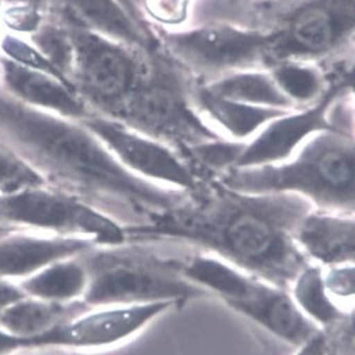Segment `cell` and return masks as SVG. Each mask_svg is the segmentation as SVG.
<instances>
[{
    "label": "cell",
    "instance_id": "d6a6232c",
    "mask_svg": "<svg viewBox=\"0 0 355 355\" xmlns=\"http://www.w3.org/2000/svg\"><path fill=\"white\" fill-rule=\"evenodd\" d=\"M62 351L52 350V349H32V350L24 351L18 355H61Z\"/></svg>",
    "mask_w": 355,
    "mask_h": 355
},
{
    "label": "cell",
    "instance_id": "5bb4252c",
    "mask_svg": "<svg viewBox=\"0 0 355 355\" xmlns=\"http://www.w3.org/2000/svg\"><path fill=\"white\" fill-rule=\"evenodd\" d=\"M61 18L132 48L150 53L156 40L125 0H58Z\"/></svg>",
    "mask_w": 355,
    "mask_h": 355
},
{
    "label": "cell",
    "instance_id": "3957f363",
    "mask_svg": "<svg viewBox=\"0 0 355 355\" xmlns=\"http://www.w3.org/2000/svg\"><path fill=\"white\" fill-rule=\"evenodd\" d=\"M219 181L234 191L286 193L309 200L314 207L352 215L354 144L351 135L324 130L310 135L293 156L277 164L234 168Z\"/></svg>",
    "mask_w": 355,
    "mask_h": 355
},
{
    "label": "cell",
    "instance_id": "9c48e42d",
    "mask_svg": "<svg viewBox=\"0 0 355 355\" xmlns=\"http://www.w3.org/2000/svg\"><path fill=\"white\" fill-rule=\"evenodd\" d=\"M270 30L269 65L336 54L354 32V0H297Z\"/></svg>",
    "mask_w": 355,
    "mask_h": 355
},
{
    "label": "cell",
    "instance_id": "cb8c5ba5",
    "mask_svg": "<svg viewBox=\"0 0 355 355\" xmlns=\"http://www.w3.org/2000/svg\"><path fill=\"white\" fill-rule=\"evenodd\" d=\"M269 71L283 93L297 107L318 100L324 89V77L313 62L282 60L269 65Z\"/></svg>",
    "mask_w": 355,
    "mask_h": 355
},
{
    "label": "cell",
    "instance_id": "d590c367",
    "mask_svg": "<svg viewBox=\"0 0 355 355\" xmlns=\"http://www.w3.org/2000/svg\"><path fill=\"white\" fill-rule=\"evenodd\" d=\"M230 1H234V0H230ZM236 1H240V0H236ZM247 1H250V0H247ZM254 3H258L260 0H254ZM263 1H268V0H263Z\"/></svg>",
    "mask_w": 355,
    "mask_h": 355
},
{
    "label": "cell",
    "instance_id": "277c9868",
    "mask_svg": "<svg viewBox=\"0 0 355 355\" xmlns=\"http://www.w3.org/2000/svg\"><path fill=\"white\" fill-rule=\"evenodd\" d=\"M159 241L128 236L113 245H95L80 254L87 271V307L183 303L210 295L183 277L180 258L166 257Z\"/></svg>",
    "mask_w": 355,
    "mask_h": 355
},
{
    "label": "cell",
    "instance_id": "ba28073f",
    "mask_svg": "<svg viewBox=\"0 0 355 355\" xmlns=\"http://www.w3.org/2000/svg\"><path fill=\"white\" fill-rule=\"evenodd\" d=\"M0 226L91 239L98 245L128 239L126 230L109 217L46 185L0 196Z\"/></svg>",
    "mask_w": 355,
    "mask_h": 355
},
{
    "label": "cell",
    "instance_id": "1f68e13d",
    "mask_svg": "<svg viewBox=\"0 0 355 355\" xmlns=\"http://www.w3.org/2000/svg\"><path fill=\"white\" fill-rule=\"evenodd\" d=\"M24 295L17 284L0 279V311Z\"/></svg>",
    "mask_w": 355,
    "mask_h": 355
},
{
    "label": "cell",
    "instance_id": "484cf974",
    "mask_svg": "<svg viewBox=\"0 0 355 355\" xmlns=\"http://www.w3.org/2000/svg\"><path fill=\"white\" fill-rule=\"evenodd\" d=\"M0 58L8 59L28 69L52 75L74 89L65 75L59 71L28 37L3 30V34L0 36Z\"/></svg>",
    "mask_w": 355,
    "mask_h": 355
},
{
    "label": "cell",
    "instance_id": "f1b7e54d",
    "mask_svg": "<svg viewBox=\"0 0 355 355\" xmlns=\"http://www.w3.org/2000/svg\"><path fill=\"white\" fill-rule=\"evenodd\" d=\"M326 289L329 295L338 297H350L354 295V267L352 264L330 267L324 275Z\"/></svg>",
    "mask_w": 355,
    "mask_h": 355
},
{
    "label": "cell",
    "instance_id": "8992f818",
    "mask_svg": "<svg viewBox=\"0 0 355 355\" xmlns=\"http://www.w3.org/2000/svg\"><path fill=\"white\" fill-rule=\"evenodd\" d=\"M65 22L72 42L67 78L92 113L113 119L140 83L152 52Z\"/></svg>",
    "mask_w": 355,
    "mask_h": 355
},
{
    "label": "cell",
    "instance_id": "d4e9b609",
    "mask_svg": "<svg viewBox=\"0 0 355 355\" xmlns=\"http://www.w3.org/2000/svg\"><path fill=\"white\" fill-rule=\"evenodd\" d=\"M245 148L243 141L226 140L225 138L205 141L183 150L182 154L197 169L204 173L232 171ZM204 178V177H203Z\"/></svg>",
    "mask_w": 355,
    "mask_h": 355
},
{
    "label": "cell",
    "instance_id": "5b68a950",
    "mask_svg": "<svg viewBox=\"0 0 355 355\" xmlns=\"http://www.w3.org/2000/svg\"><path fill=\"white\" fill-rule=\"evenodd\" d=\"M187 74L171 57L154 51L140 83L113 120L181 153L222 138L198 111Z\"/></svg>",
    "mask_w": 355,
    "mask_h": 355
},
{
    "label": "cell",
    "instance_id": "4dcf8cb0",
    "mask_svg": "<svg viewBox=\"0 0 355 355\" xmlns=\"http://www.w3.org/2000/svg\"><path fill=\"white\" fill-rule=\"evenodd\" d=\"M328 350L327 338L325 334L318 331L305 344L299 347L295 355H328Z\"/></svg>",
    "mask_w": 355,
    "mask_h": 355
},
{
    "label": "cell",
    "instance_id": "8fae6325",
    "mask_svg": "<svg viewBox=\"0 0 355 355\" xmlns=\"http://www.w3.org/2000/svg\"><path fill=\"white\" fill-rule=\"evenodd\" d=\"M178 305L175 302L167 301L87 308L64 323L34 338L30 343V350H107L130 340L159 315Z\"/></svg>",
    "mask_w": 355,
    "mask_h": 355
},
{
    "label": "cell",
    "instance_id": "4fadbf2b",
    "mask_svg": "<svg viewBox=\"0 0 355 355\" xmlns=\"http://www.w3.org/2000/svg\"><path fill=\"white\" fill-rule=\"evenodd\" d=\"M98 245L91 239L10 227L0 234V279L17 282Z\"/></svg>",
    "mask_w": 355,
    "mask_h": 355
},
{
    "label": "cell",
    "instance_id": "f35d334b",
    "mask_svg": "<svg viewBox=\"0 0 355 355\" xmlns=\"http://www.w3.org/2000/svg\"><path fill=\"white\" fill-rule=\"evenodd\" d=\"M61 355H63V354H61Z\"/></svg>",
    "mask_w": 355,
    "mask_h": 355
},
{
    "label": "cell",
    "instance_id": "ffe728a7",
    "mask_svg": "<svg viewBox=\"0 0 355 355\" xmlns=\"http://www.w3.org/2000/svg\"><path fill=\"white\" fill-rule=\"evenodd\" d=\"M196 105L204 119L219 126L236 141L252 138L271 120L291 113L285 110L262 107L234 102L212 95L200 87L195 94ZM295 112V111H293Z\"/></svg>",
    "mask_w": 355,
    "mask_h": 355
},
{
    "label": "cell",
    "instance_id": "83f0119b",
    "mask_svg": "<svg viewBox=\"0 0 355 355\" xmlns=\"http://www.w3.org/2000/svg\"><path fill=\"white\" fill-rule=\"evenodd\" d=\"M49 16L51 15L33 6L3 3V30L24 37L37 32Z\"/></svg>",
    "mask_w": 355,
    "mask_h": 355
},
{
    "label": "cell",
    "instance_id": "7a4b0ae2",
    "mask_svg": "<svg viewBox=\"0 0 355 355\" xmlns=\"http://www.w3.org/2000/svg\"><path fill=\"white\" fill-rule=\"evenodd\" d=\"M179 207L132 236L191 245L286 291L309 264L293 234L314 209L293 193H250L206 181Z\"/></svg>",
    "mask_w": 355,
    "mask_h": 355
},
{
    "label": "cell",
    "instance_id": "7402d4cb",
    "mask_svg": "<svg viewBox=\"0 0 355 355\" xmlns=\"http://www.w3.org/2000/svg\"><path fill=\"white\" fill-rule=\"evenodd\" d=\"M87 282V268L79 254L53 263L16 284L28 297L72 304L83 301Z\"/></svg>",
    "mask_w": 355,
    "mask_h": 355
},
{
    "label": "cell",
    "instance_id": "2e32d148",
    "mask_svg": "<svg viewBox=\"0 0 355 355\" xmlns=\"http://www.w3.org/2000/svg\"><path fill=\"white\" fill-rule=\"evenodd\" d=\"M226 305L293 346H302L320 331L285 289L265 282L254 295Z\"/></svg>",
    "mask_w": 355,
    "mask_h": 355
},
{
    "label": "cell",
    "instance_id": "52a82bcc",
    "mask_svg": "<svg viewBox=\"0 0 355 355\" xmlns=\"http://www.w3.org/2000/svg\"><path fill=\"white\" fill-rule=\"evenodd\" d=\"M159 31L165 54L187 72L207 77V81L242 69L268 67V26L214 19Z\"/></svg>",
    "mask_w": 355,
    "mask_h": 355
},
{
    "label": "cell",
    "instance_id": "836d02e7",
    "mask_svg": "<svg viewBox=\"0 0 355 355\" xmlns=\"http://www.w3.org/2000/svg\"><path fill=\"white\" fill-rule=\"evenodd\" d=\"M1 14H3V0H0V36L3 34V17H1Z\"/></svg>",
    "mask_w": 355,
    "mask_h": 355
},
{
    "label": "cell",
    "instance_id": "30bf717a",
    "mask_svg": "<svg viewBox=\"0 0 355 355\" xmlns=\"http://www.w3.org/2000/svg\"><path fill=\"white\" fill-rule=\"evenodd\" d=\"M80 121L139 177L189 193L206 182L189 159L168 144L97 114Z\"/></svg>",
    "mask_w": 355,
    "mask_h": 355
},
{
    "label": "cell",
    "instance_id": "e0dca14e",
    "mask_svg": "<svg viewBox=\"0 0 355 355\" xmlns=\"http://www.w3.org/2000/svg\"><path fill=\"white\" fill-rule=\"evenodd\" d=\"M293 238L307 260L329 267L354 261L352 215L314 208L302 220Z\"/></svg>",
    "mask_w": 355,
    "mask_h": 355
},
{
    "label": "cell",
    "instance_id": "f546056e",
    "mask_svg": "<svg viewBox=\"0 0 355 355\" xmlns=\"http://www.w3.org/2000/svg\"><path fill=\"white\" fill-rule=\"evenodd\" d=\"M30 350L28 342L0 326V355H18Z\"/></svg>",
    "mask_w": 355,
    "mask_h": 355
},
{
    "label": "cell",
    "instance_id": "44dd1931",
    "mask_svg": "<svg viewBox=\"0 0 355 355\" xmlns=\"http://www.w3.org/2000/svg\"><path fill=\"white\" fill-rule=\"evenodd\" d=\"M83 302L54 303L36 297H20L0 311V326L30 343L87 309Z\"/></svg>",
    "mask_w": 355,
    "mask_h": 355
},
{
    "label": "cell",
    "instance_id": "74e56055",
    "mask_svg": "<svg viewBox=\"0 0 355 355\" xmlns=\"http://www.w3.org/2000/svg\"><path fill=\"white\" fill-rule=\"evenodd\" d=\"M0 227H1V226H0Z\"/></svg>",
    "mask_w": 355,
    "mask_h": 355
},
{
    "label": "cell",
    "instance_id": "ac0fdd59",
    "mask_svg": "<svg viewBox=\"0 0 355 355\" xmlns=\"http://www.w3.org/2000/svg\"><path fill=\"white\" fill-rule=\"evenodd\" d=\"M180 270L185 279L209 293H217L225 303L250 297L263 283L219 257L201 250L185 259L180 258Z\"/></svg>",
    "mask_w": 355,
    "mask_h": 355
},
{
    "label": "cell",
    "instance_id": "6da1fadb",
    "mask_svg": "<svg viewBox=\"0 0 355 355\" xmlns=\"http://www.w3.org/2000/svg\"><path fill=\"white\" fill-rule=\"evenodd\" d=\"M0 141L46 187L76 198L126 232L153 225L187 199L185 191L132 173L80 120L35 109L1 83Z\"/></svg>",
    "mask_w": 355,
    "mask_h": 355
},
{
    "label": "cell",
    "instance_id": "8d00e7d4",
    "mask_svg": "<svg viewBox=\"0 0 355 355\" xmlns=\"http://www.w3.org/2000/svg\"><path fill=\"white\" fill-rule=\"evenodd\" d=\"M1 73H3V69H1V65H0V79H1Z\"/></svg>",
    "mask_w": 355,
    "mask_h": 355
},
{
    "label": "cell",
    "instance_id": "d6986e66",
    "mask_svg": "<svg viewBox=\"0 0 355 355\" xmlns=\"http://www.w3.org/2000/svg\"><path fill=\"white\" fill-rule=\"evenodd\" d=\"M201 87L223 99L250 105L291 112L301 110L279 89L268 67L228 73L207 81Z\"/></svg>",
    "mask_w": 355,
    "mask_h": 355
},
{
    "label": "cell",
    "instance_id": "e575fe53",
    "mask_svg": "<svg viewBox=\"0 0 355 355\" xmlns=\"http://www.w3.org/2000/svg\"><path fill=\"white\" fill-rule=\"evenodd\" d=\"M10 227H12V226H1V227H0V234H1L3 232H5L6 230H8V228Z\"/></svg>",
    "mask_w": 355,
    "mask_h": 355
},
{
    "label": "cell",
    "instance_id": "603a6c76",
    "mask_svg": "<svg viewBox=\"0 0 355 355\" xmlns=\"http://www.w3.org/2000/svg\"><path fill=\"white\" fill-rule=\"evenodd\" d=\"M291 297L315 325L329 326L342 316L326 289L321 267L308 264L291 284Z\"/></svg>",
    "mask_w": 355,
    "mask_h": 355
},
{
    "label": "cell",
    "instance_id": "4316f807",
    "mask_svg": "<svg viewBox=\"0 0 355 355\" xmlns=\"http://www.w3.org/2000/svg\"><path fill=\"white\" fill-rule=\"evenodd\" d=\"M42 185L40 175L0 141V196Z\"/></svg>",
    "mask_w": 355,
    "mask_h": 355
},
{
    "label": "cell",
    "instance_id": "9a60e30c",
    "mask_svg": "<svg viewBox=\"0 0 355 355\" xmlns=\"http://www.w3.org/2000/svg\"><path fill=\"white\" fill-rule=\"evenodd\" d=\"M0 83L24 103L69 119L83 120L93 114L75 89L56 77L5 58H0Z\"/></svg>",
    "mask_w": 355,
    "mask_h": 355
},
{
    "label": "cell",
    "instance_id": "7c38bea8",
    "mask_svg": "<svg viewBox=\"0 0 355 355\" xmlns=\"http://www.w3.org/2000/svg\"><path fill=\"white\" fill-rule=\"evenodd\" d=\"M343 87H334L320 99V103L307 110H297L275 118L263 126L250 144L245 142L234 168H250L283 162L293 156L304 141L314 132L324 130H340L330 114Z\"/></svg>",
    "mask_w": 355,
    "mask_h": 355
}]
</instances>
